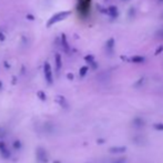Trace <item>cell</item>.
<instances>
[{
  "label": "cell",
  "instance_id": "cell-1",
  "mask_svg": "<svg viewBox=\"0 0 163 163\" xmlns=\"http://www.w3.org/2000/svg\"><path fill=\"white\" fill-rule=\"evenodd\" d=\"M70 15H71L70 10H66V11L57 12L55 15H53L52 17L48 20V22H47V27L50 28L51 26H53L55 23H57V22H60V21H62V20H65V19L67 18V17H69Z\"/></svg>",
  "mask_w": 163,
  "mask_h": 163
},
{
  "label": "cell",
  "instance_id": "cell-2",
  "mask_svg": "<svg viewBox=\"0 0 163 163\" xmlns=\"http://www.w3.org/2000/svg\"><path fill=\"white\" fill-rule=\"evenodd\" d=\"M43 73H44V79L49 84H52L53 82V77H52V69L50 66L49 62H44L43 65Z\"/></svg>",
  "mask_w": 163,
  "mask_h": 163
},
{
  "label": "cell",
  "instance_id": "cell-3",
  "mask_svg": "<svg viewBox=\"0 0 163 163\" xmlns=\"http://www.w3.org/2000/svg\"><path fill=\"white\" fill-rule=\"evenodd\" d=\"M36 158H37L38 163H48V153L47 151L42 148L39 147L36 151Z\"/></svg>",
  "mask_w": 163,
  "mask_h": 163
},
{
  "label": "cell",
  "instance_id": "cell-4",
  "mask_svg": "<svg viewBox=\"0 0 163 163\" xmlns=\"http://www.w3.org/2000/svg\"><path fill=\"white\" fill-rule=\"evenodd\" d=\"M90 8V0H79V5H78V9L81 13H87L89 11Z\"/></svg>",
  "mask_w": 163,
  "mask_h": 163
},
{
  "label": "cell",
  "instance_id": "cell-5",
  "mask_svg": "<svg viewBox=\"0 0 163 163\" xmlns=\"http://www.w3.org/2000/svg\"><path fill=\"white\" fill-rule=\"evenodd\" d=\"M0 153L5 159H9L10 155H11L9 149L7 148V145L5 144V142H0Z\"/></svg>",
  "mask_w": 163,
  "mask_h": 163
},
{
  "label": "cell",
  "instance_id": "cell-6",
  "mask_svg": "<svg viewBox=\"0 0 163 163\" xmlns=\"http://www.w3.org/2000/svg\"><path fill=\"white\" fill-rule=\"evenodd\" d=\"M61 46L63 48L66 52L69 53L70 52V46H69V42H68V39H67V36L65 34H61Z\"/></svg>",
  "mask_w": 163,
  "mask_h": 163
},
{
  "label": "cell",
  "instance_id": "cell-7",
  "mask_svg": "<svg viewBox=\"0 0 163 163\" xmlns=\"http://www.w3.org/2000/svg\"><path fill=\"white\" fill-rule=\"evenodd\" d=\"M107 10H108V13H107V15L110 16L111 18H117L118 16H119V10H118V8L115 6L109 7Z\"/></svg>",
  "mask_w": 163,
  "mask_h": 163
},
{
  "label": "cell",
  "instance_id": "cell-8",
  "mask_svg": "<svg viewBox=\"0 0 163 163\" xmlns=\"http://www.w3.org/2000/svg\"><path fill=\"white\" fill-rule=\"evenodd\" d=\"M126 147H112V148L109 149V152L113 154H121L123 152H126Z\"/></svg>",
  "mask_w": 163,
  "mask_h": 163
},
{
  "label": "cell",
  "instance_id": "cell-9",
  "mask_svg": "<svg viewBox=\"0 0 163 163\" xmlns=\"http://www.w3.org/2000/svg\"><path fill=\"white\" fill-rule=\"evenodd\" d=\"M55 69H57V71H60V69H61V66H62V60H61V55H59V53H57V55H55Z\"/></svg>",
  "mask_w": 163,
  "mask_h": 163
},
{
  "label": "cell",
  "instance_id": "cell-10",
  "mask_svg": "<svg viewBox=\"0 0 163 163\" xmlns=\"http://www.w3.org/2000/svg\"><path fill=\"white\" fill-rule=\"evenodd\" d=\"M132 124L136 126V128L141 129L142 126H144V121H143V119H142V118H136V119L132 121Z\"/></svg>",
  "mask_w": 163,
  "mask_h": 163
},
{
  "label": "cell",
  "instance_id": "cell-11",
  "mask_svg": "<svg viewBox=\"0 0 163 163\" xmlns=\"http://www.w3.org/2000/svg\"><path fill=\"white\" fill-rule=\"evenodd\" d=\"M130 61L133 63H142V62H144V58L142 55H133L132 58L130 59Z\"/></svg>",
  "mask_w": 163,
  "mask_h": 163
},
{
  "label": "cell",
  "instance_id": "cell-12",
  "mask_svg": "<svg viewBox=\"0 0 163 163\" xmlns=\"http://www.w3.org/2000/svg\"><path fill=\"white\" fill-rule=\"evenodd\" d=\"M84 60H86L88 63H90V65L92 66V67H94V68H97V65H95V61H94V57H93L92 55H88L84 57Z\"/></svg>",
  "mask_w": 163,
  "mask_h": 163
},
{
  "label": "cell",
  "instance_id": "cell-13",
  "mask_svg": "<svg viewBox=\"0 0 163 163\" xmlns=\"http://www.w3.org/2000/svg\"><path fill=\"white\" fill-rule=\"evenodd\" d=\"M88 70H89V67H88V66H83V67H81L80 70H79L80 77H84V76L87 74V72H88Z\"/></svg>",
  "mask_w": 163,
  "mask_h": 163
},
{
  "label": "cell",
  "instance_id": "cell-14",
  "mask_svg": "<svg viewBox=\"0 0 163 163\" xmlns=\"http://www.w3.org/2000/svg\"><path fill=\"white\" fill-rule=\"evenodd\" d=\"M57 101L59 102V105H62V107H67V102H66V99L61 95H59L58 98H57Z\"/></svg>",
  "mask_w": 163,
  "mask_h": 163
},
{
  "label": "cell",
  "instance_id": "cell-15",
  "mask_svg": "<svg viewBox=\"0 0 163 163\" xmlns=\"http://www.w3.org/2000/svg\"><path fill=\"white\" fill-rule=\"evenodd\" d=\"M113 47H114V39L111 38V39H109V40L107 41V48H108V49H113Z\"/></svg>",
  "mask_w": 163,
  "mask_h": 163
},
{
  "label": "cell",
  "instance_id": "cell-16",
  "mask_svg": "<svg viewBox=\"0 0 163 163\" xmlns=\"http://www.w3.org/2000/svg\"><path fill=\"white\" fill-rule=\"evenodd\" d=\"M153 126L154 129L158 130V131H163V123H155Z\"/></svg>",
  "mask_w": 163,
  "mask_h": 163
},
{
  "label": "cell",
  "instance_id": "cell-17",
  "mask_svg": "<svg viewBox=\"0 0 163 163\" xmlns=\"http://www.w3.org/2000/svg\"><path fill=\"white\" fill-rule=\"evenodd\" d=\"M13 148H15L16 150H19V149L21 148V142L19 141V140L15 141V142H13Z\"/></svg>",
  "mask_w": 163,
  "mask_h": 163
},
{
  "label": "cell",
  "instance_id": "cell-18",
  "mask_svg": "<svg viewBox=\"0 0 163 163\" xmlns=\"http://www.w3.org/2000/svg\"><path fill=\"white\" fill-rule=\"evenodd\" d=\"M126 158L122 157V158H119V159H117V160H114L112 163H126Z\"/></svg>",
  "mask_w": 163,
  "mask_h": 163
},
{
  "label": "cell",
  "instance_id": "cell-19",
  "mask_svg": "<svg viewBox=\"0 0 163 163\" xmlns=\"http://www.w3.org/2000/svg\"><path fill=\"white\" fill-rule=\"evenodd\" d=\"M37 95H38V97H39V98L41 99V100H42V101H44V100H46V99H47L46 94H44V93H43L42 91H39V92L37 93Z\"/></svg>",
  "mask_w": 163,
  "mask_h": 163
},
{
  "label": "cell",
  "instance_id": "cell-20",
  "mask_svg": "<svg viewBox=\"0 0 163 163\" xmlns=\"http://www.w3.org/2000/svg\"><path fill=\"white\" fill-rule=\"evenodd\" d=\"M162 50H163V47L161 46L160 48H159V49H158L157 51H155V53H154V55H159V53L161 52V51H162Z\"/></svg>",
  "mask_w": 163,
  "mask_h": 163
},
{
  "label": "cell",
  "instance_id": "cell-21",
  "mask_svg": "<svg viewBox=\"0 0 163 163\" xmlns=\"http://www.w3.org/2000/svg\"><path fill=\"white\" fill-rule=\"evenodd\" d=\"M27 19H29V20H34V17L32 15H27Z\"/></svg>",
  "mask_w": 163,
  "mask_h": 163
},
{
  "label": "cell",
  "instance_id": "cell-22",
  "mask_svg": "<svg viewBox=\"0 0 163 163\" xmlns=\"http://www.w3.org/2000/svg\"><path fill=\"white\" fill-rule=\"evenodd\" d=\"M67 77H68V79H69V80H72V79H73V74L68 73V76H67Z\"/></svg>",
  "mask_w": 163,
  "mask_h": 163
},
{
  "label": "cell",
  "instance_id": "cell-23",
  "mask_svg": "<svg viewBox=\"0 0 163 163\" xmlns=\"http://www.w3.org/2000/svg\"><path fill=\"white\" fill-rule=\"evenodd\" d=\"M0 40H1V41L5 40V34H0Z\"/></svg>",
  "mask_w": 163,
  "mask_h": 163
},
{
  "label": "cell",
  "instance_id": "cell-24",
  "mask_svg": "<svg viewBox=\"0 0 163 163\" xmlns=\"http://www.w3.org/2000/svg\"><path fill=\"white\" fill-rule=\"evenodd\" d=\"M99 143H105V140H99Z\"/></svg>",
  "mask_w": 163,
  "mask_h": 163
},
{
  "label": "cell",
  "instance_id": "cell-25",
  "mask_svg": "<svg viewBox=\"0 0 163 163\" xmlns=\"http://www.w3.org/2000/svg\"><path fill=\"white\" fill-rule=\"evenodd\" d=\"M1 87H2V83H1V82H0V88H1Z\"/></svg>",
  "mask_w": 163,
  "mask_h": 163
},
{
  "label": "cell",
  "instance_id": "cell-26",
  "mask_svg": "<svg viewBox=\"0 0 163 163\" xmlns=\"http://www.w3.org/2000/svg\"><path fill=\"white\" fill-rule=\"evenodd\" d=\"M159 1H160V2H161V1H163V0H159Z\"/></svg>",
  "mask_w": 163,
  "mask_h": 163
}]
</instances>
